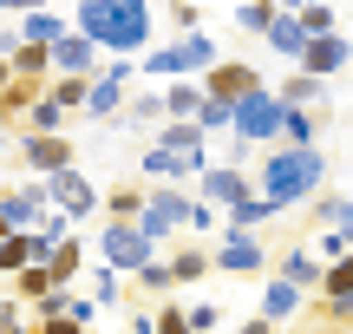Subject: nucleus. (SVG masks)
<instances>
[{"label":"nucleus","mask_w":353,"mask_h":334,"mask_svg":"<svg viewBox=\"0 0 353 334\" xmlns=\"http://www.w3.org/2000/svg\"><path fill=\"white\" fill-rule=\"evenodd\" d=\"M203 190H210V197H223V204L236 210L242 197H249V184H242V170H210V177H203Z\"/></svg>","instance_id":"10"},{"label":"nucleus","mask_w":353,"mask_h":334,"mask_svg":"<svg viewBox=\"0 0 353 334\" xmlns=\"http://www.w3.org/2000/svg\"><path fill=\"white\" fill-rule=\"evenodd\" d=\"M341 39H327V33H321V39H307V52H301V59H307V79H314V72H334V66H341Z\"/></svg>","instance_id":"9"},{"label":"nucleus","mask_w":353,"mask_h":334,"mask_svg":"<svg viewBox=\"0 0 353 334\" xmlns=\"http://www.w3.org/2000/svg\"><path fill=\"white\" fill-rule=\"evenodd\" d=\"M79 39L131 52L151 39V0H79Z\"/></svg>","instance_id":"1"},{"label":"nucleus","mask_w":353,"mask_h":334,"mask_svg":"<svg viewBox=\"0 0 353 334\" xmlns=\"http://www.w3.org/2000/svg\"><path fill=\"white\" fill-rule=\"evenodd\" d=\"M0 334H26V322H20V315H13V302H7V308H0Z\"/></svg>","instance_id":"18"},{"label":"nucleus","mask_w":353,"mask_h":334,"mask_svg":"<svg viewBox=\"0 0 353 334\" xmlns=\"http://www.w3.org/2000/svg\"><path fill=\"white\" fill-rule=\"evenodd\" d=\"M210 269V256H196V249H183V256L170 262V282H190V275H203Z\"/></svg>","instance_id":"13"},{"label":"nucleus","mask_w":353,"mask_h":334,"mask_svg":"<svg viewBox=\"0 0 353 334\" xmlns=\"http://www.w3.org/2000/svg\"><path fill=\"white\" fill-rule=\"evenodd\" d=\"M0 144H7V138H0Z\"/></svg>","instance_id":"22"},{"label":"nucleus","mask_w":353,"mask_h":334,"mask_svg":"<svg viewBox=\"0 0 353 334\" xmlns=\"http://www.w3.org/2000/svg\"><path fill=\"white\" fill-rule=\"evenodd\" d=\"M216 262H223V269H262V243H255V236H229Z\"/></svg>","instance_id":"8"},{"label":"nucleus","mask_w":353,"mask_h":334,"mask_svg":"<svg viewBox=\"0 0 353 334\" xmlns=\"http://www.w3.org/2000/svg\"><path fill=\"white\" fill-rule=\"evenodd\" d=\"M157 334H196V328H190V315H183V308H164V322H157Z\"/></svg>","instance_id":"15"},{"label":"nucleus","mask_w":353,"mask_h":334,"mask_svg":"<svg viewBox=\"0 0 353 334\" xmlns=\"http://www.w3.org/2000/svg\"><path fill=\"white\" fill-rule=\"evenodd\" d=\"M20 151H26V164H33L39 177H59V170H72V144H65V138H26Z\"/></svg>","instance_id":"6"},{"label":"nucleus","mask_w":353,"mask_h":334,"mask_svg":"<svg viewBox=\"0 0 353 334\" xmlns=\"http://www.w3.org/2000/svg\"><path fill=\"white\" fill-rule=\"evenodd\" d=\"M0 7H13V13H39V0H0Z\"/></svg>","instance_id":"19"},{"label":"nucleus","mask_w":353,"mask_h":334,"mask_svg":"<svg viewBox=\"0 0 353 334\" xmlns=\"http://www.w3.org/2000/svg\"><path fill=\"white\" fill-rule=\"evenodd\" d=\"M39 334H85V328H79L72 315H46V322H39Z\"/></svg>","instance_id":"16"},{"label":"nucleus","mask_w":353,"mask_h":334,"mask_svg":"<svg viewBox=\"0 0 353 334\" xmlns=\"http://www.w3.org/2000/svg\"><path fill=\"white\" fill-rule=\"evenodd\" d=\"M52 197H59V210H72V217L92 210V184L79 177V170H59V177H52Z\"/></svg>","instance_id":"7"},{"label":"nucleus","mask_w":353,"mask_h":334,"mask_svg":"<svg viewBox=\"0 0 353 334\" xmlns=\"http://www.w3.org/2000/svg\"><path fill=\"white\" fill-rule=\"evenodd\" d=\"M262 308H268V322H288V315L301 308V288H294V282H275V288H268V302H262Z\"/></svg>","instance_id":"11"},{"label":"nucleus","mask_w":353,"mask_h":334,"mask_svg":"<svg viewBox=\"0 0 353 334\" xmlns=\"http://www.w3.org/2000/svg\"><path fill=\"white\" fill-rule=\"evenodd\" d=\"M105 256H112L118 269H144V262H151V243H144L138 223H112V230H105Z\"/></svg>","instance_id":"5"},{"label":"nucleus","mask_w":353,"mask_h":334,"mask_svg":"<svg viewBox=\"0 0 353 334\" xmlns=\"http://www.w3.org/2000/svg\"><path fill=\"white\" fill-rule=\"evenodd\" d=\"M262 184H268V204H275V210L314 197V184H321V151H307V144L275 151V157H268V170H262Z\"/></svg>","instance_id":"2"},{"label":"nucleus","mask_w":353,"mask_h":334,"mask_svg":"<svg viewBox=\"0 0 353 334\" xmlns=\"http://www.w3.org/2000/svg\"><path fill=\"white\" fill-rule=\"evenodd\" d=\"M281 269H288V282H314V275H321V269H314V262H307V256H301V249H294V256H288V262H281Z\"/></svg>","instance_id":"14"},{"label":"nucleus","mask_w":353,"mask_h":334,"mask_svg":"<svg viewBox=\"0 0 353 334\" xmlns=\"http://www.w3.org/2000/svg\"><path fill=\"white\" fill-rule=\"evenodd\" d=\"M85 105H92V118H112L118 105H125V92H118V79H99V86L85 92Z\"/></svg>","instance_id":"12"},{"label":"nucleus","mask_w":353,"mask_h":334,"mask_svg":"<svg viewBox=\"0 0 353 334\" xmlns=\"http://www.w3.org/2000/svg\"><path fill=\"white\" fill-rule=\"evenodd\" d=\"M255 92H262V79H255V66H229V59H216L210 72H203V99L242 105V99H255Z\"/></svg>","instance_id":"3"},{"label":"nucleus","mask_w":353,"mask_h":334,"mask_svg":"<svg viewBox=\"0 0 353 334\" xmlns=\"http://www.w3.org/2000/svg\"><path fill=\"white\" fill-rule=\"evenodd\" d=\"M0 308H7V288H0Z\"/></svg>","instance_id":"21"},{"label":"nucleus","mask_w":353,"mask_h":334,"mask_svg":"<svg viewBox=\"0 0 353 334\" xmlns=\"http://www.w3.org/2000/svg\"><path fill=\"white\" fill-rule=\"evenodd\" d=\"M281 99H268V92H255V99H242L236 105V125H242V138H275L281 131Z\"/></svg>","instance_id":"4"},{"label":"nucleus","mask_w":353,"mask_h":334,"mask_svg":"<svg viewBox=\"0 0 353 334\" xmlns=\"http://www.w3.org/2000/svg\"><path fill=\"white\" fill-rule=\"evenodd\" d=\"M288 99H294V105H307V99H321V86H314V79H294V86H288Z\"/></svg>","instance_id":"17"},{"label":"nucleus","mask_w":353,"mask_h":334,"mask_svg":"<svg viewBox=\"0 0 353 334\" xmlns=\"http://www.w3.org/2000/svg\"><path fill=\"white\" fill-rule=\"evenodd\" d=\"M7 86H13V66H7V59H0V92H7Z\"/></svg>","instance_id":"20"}]
</instances>
